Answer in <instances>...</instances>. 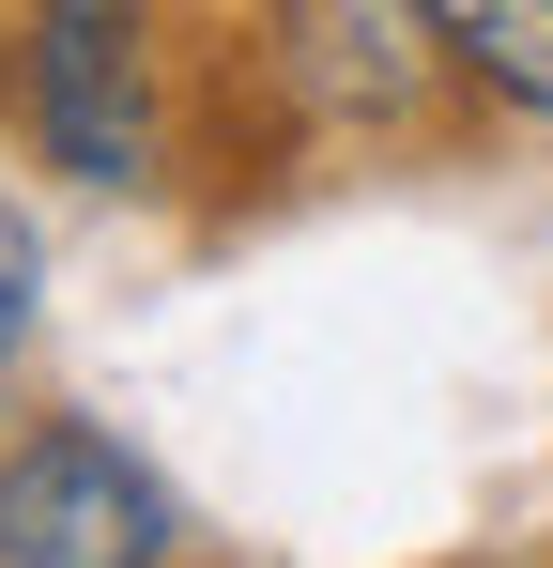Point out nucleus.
<instances>
[{
    "mask_svg": "<svg viewBox=\"0 0 553 568\" xmlns=\"http://www.w3.org/2000/svg\"><path fill=\"white\" fill-rule=\"evenodd\" d=\"M184 507L123 430L47 415L31 446H0V568H170Z\"/></svg>",
    "mask_w": 553,
    "mask_h": 568,
    "instance_id": "obj_1",
    "label": "nucleus"
},
{
    "mask_svg": "<svg viewBox=\"0 0 553 568\" xmlns=\"http://www.w3.org/2000/svg\"><path fill=\"white\" fill-rule=\"evenodd\" d=\"M31 139L78 185H154V47H139V0H31Z\"/></svg>",
    "mask_w": 553,
    "mask_h": 568,
    "instance_id": "obj_2",
    "label": "nucleus"
},
{
    "mask_svg": "<svg viewBox=\"0 0 553 568\" xmlns=\"http://www.w3.org/2000/svg\"><path fill=\"white\" fill-rule=\"evenodd\" d=\"M415 0H292V62H308V93L323 108H369V123H400L415 108Z\"/></svg>",
    "mask_w": 553,
    "mask_h": 568,
    "instance_id": "obj_3",
    "label": "nucleus"
},
{
    "mask_svg": "<svg viewBox=\"0 0 553 568\" xmlns=\"http://www.w3.org/2000/svg\"><path fill=\"white\" fill-rule=\"evenodd\" d=\"M415 31H431L492 108L553 123V0H415Z\"/></svg>",
    "mask_w": 553,
    "mask_h": 568,
    "instance_id": "obj_4",
    "label": "nucleus"
},
{
    "mask_svg": "<svg viewBox=\"0 0 553 568\" xmlns=\"http://www.w3.org/2000/svg\"><path fill=\"white\" fill-rule=\"evenodd\" d=\"M31 307H47V246H31V215L0 200V384H16V354H31Z\"/></svg>",
    "mask_w": 553,
    "mask_h": 568,
    "instance_id": "obj_5",
    "label": "nucleus"
}]
</instances>
